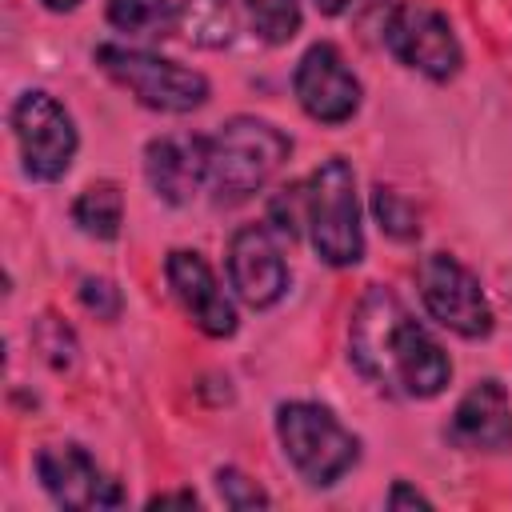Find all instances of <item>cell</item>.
Instances as JSON below:
<instances>
[{
    "mask_svg": "<svg viewBox=\"0 0 512 512\" xmlns=\"http://www.w3.org/2000/svg\"><path fill=\"white\" fill-rule=\"evenodd\" d=\"M348 344L352 364L384 392L428 400L444 392V384L452 380L448 352L412 320L404 300L384 284H372L360 296Z\"/></svg>",
    "mask_w": 512,
    "mask_h": 512,
    "instance_id": "1",
    "label": "cell"
},
{
    "mask_svg": "<svg viewBox=\"0 0 512 512\" xmlns=\"http://www.w3.org/2000/svg\"><path fill=\"white\" fill-rule=\"evenodd\" d=\"M292 140L256 116H232L208 136V188L220 204L248 200L288 160Z\"/></svg>",
    "mask_w": 512,
    "mask_h": 512,
    "instance_id": "2",
    "label": "cell"
},
{
    "mask_svg": "<svg viewBox=\"0 0 512 512\" xmlns=\"http://www.w3.org/2000/svg\"><path fill=\"white\" fill-rule=\"evenodd\" d=\"M304 224H308L312 248L324 264L348 268L364 256L356 176H352L348 160L332 156L304 180Z\"/></svg>",
    "mask_w": 512,
    "mask_h": 512,
    "instance_id": "3",
    "label": "cell"
},
{
    "mask_svg": "<svg viewBox=\"0 0 512 512\" xmlns=\"http://www.w3.org/2000/svg\"><path fill=\"white\" fill-rule=\"evenodd\" d=\"M276 436H280L284 456L292 460V468L312 488L336 484L360 460V440L328 408L308 404V400L280 404V412H276Z\"/></svg>",
    "mask_w": 512,
    "mask_h": 512,
    "instance_id": "4",
    "label": "cell"
},
{
    "mask_svg": "<svg viewBox=\"0 0 512 512\" xmlns=\"http://www.w3.org/2000/svg\"><path fill=\"white\" fill-rule=\"evenodd\" d=\"M96 64L124 84L140 104L156 112H192L208 100V80L176 60L140 52V48H120V44H100Z\"/></svg>",
    "mask_w": 512,
    "mask_h": 512,
    "instance_id": "5",
    "label": "cell"
},
{
    "mask_svg": "<svg viewBox=\"0 0 512 512\" xmlns=\"http://www.w3.org/2000/svg\"><path fill=\"white\" fill-rule=\"evenodd\" d=\"M416 288L432 320L476 340L492 332V308L480 292V280L448 252H428L416 264Z\"/></svg>",
    "mask_w": 512,
    "mask_h": 512,
    "instance_id": "6",
    "label": "cell"
},
{
    "mask_svg": "<svg viewBox=\"0 0 512 512\" xmlns=\"http://www.w3.org/2000/svg\"><path fill=\"white\" fill-rule=\"evenodd\" d=\"M384 44L400 64L432 80H448L460 72V44L452 24L424 0H404L392 8L384 24Z\"/></svg>",
    "mask_w": 512,
    "mask_h": 512,
    "instance_id": "7",
    "label": "cell"
},
{
    "mask_svg": "<svg viewBox=\"0 0 512 512\" xmlns=\"http://www.w3.org/2000/svg\"><path fill=\"white\" fill-rule=\"evenodd\" d=\"M12 132L32 180H60L76 156L72 116L48 92H24L12 104Z\"/></svg>",
    "mask_w": 512,
    "mask_h": 512,
    "instance_id": "8",
    "label": "cell"
},
{
    "mask_svg": "<svg viewBox=\"0 0 512 512\" xmlns=\"http://www.w3.org/2000/svg\"><path fill=\"white\" fill-rule=\"evenodd\" d=\"M300 108L320 124H344L360 108V80L348 72L344 56L332 44H312L292 76Z\"/></svg>",
    "mask_w": 512,
    "mask_h": 512,
    "instance_id": "9",
    "label": "cell"
},
{
    "mask_svg": "<svg viewBox=\"0 0 512 512\" xmlns=\"http://www.w3.org/2000/svg\"><path fill=\"white\" fill-rule=\"evenodd\" d=\"M228 276L244 304L268 308L288 288V264L272 224H248L228 244Z\"/></svg>",
    "mask_w": 512,
    "mask_h": 512,
    "instance_id": "10",
    "label": "cell"
},
{
    "mask_svg": "<svg viewBox=\"0 0 512 512\" xmlns=\"http://www.w3.org/2000/svg\"><path fill=\"white\" fill-rule=\"evenodd\" d=\"M36 476L44 492L64 508H108L120 504L116 480H108L80 444H48L36 452Z\"/></svg>",
    "mask_w": 512,
    "mask_h": 512,
    "instance_id": "11",
    "label": "cell"
},
{
    "mask_svg": "<svg viewBox=\"0 0 512 512\" xmlns=\"http://www.w3.org/2000/svg\"><path fill=\"white\" fill-rule=\"evenodd\" d=\"M144 176L168 204H188L208 184V136L172 132L144 148Z\"/></svg>",
    "mask_w": 512,
    "mask_h": 512,
    "instance_id": "12",
    "label": "cell"
},
{
    "mask_svg": "<svg viewBox=\"0 0 512 512\" xmlns=\"http://www.w3.org/2000/svg\"><path fill=\"white\" fill-rule=\"evenodd\" d=\"M164 272H168L176 300L184 304V312L192 316V324L200 332H208V336H232L236 332V308L220 292V284H216V276L200 252H188V248L168 252Z\"/></svg>",
    "mask_w": 512,
    "mask_h": 512,
    "instance_id": "13",
    "label": "cell"
},
{
    "mask_svg": "<svg viewBox=\"0 0 512 512\" xmlns=\"http://www.w3.org/2000/svg\"><path fill=\"white\" fill-rule=\"evenodd\" d=\"M448 436L460 448H484V452H500L512 444V404L500 380H480L472 384L448 424Z\"/></svg>",
    "mask_w": 512,
    "mask_h": 512,
    "instance_id": "14",
    "label": "cell"
},
{
    "mask_svg": "<svg viewBox=\"0 0 512 512\" xmlns=\"http://www.w3.org/2000/svg\"><path fill=\"white\" fill-rule=\"evenodd\" d=\"M172 32H180L196 48H224L236 32V12L228 0H180Z\"/></svg>",
    "mask_w": 512,
    "mask_h": 512,
    "instance_id": "15",
    "label": "cell"
},
{
    "mask_svg": "<svg viewBox=\"0 0 512 512\" xmlns=\"http://www.w3.org/2000/svg\"><path fill=\"white\" fill-rule=\"evenodd\" d=\"M72 220L96 236V240H112L120 236V224H124V196L116 184H92L80 192V200L72 204Z\"/></svg>",
    "mask_w": 512,
    "mask_h": 512,
    "instance_id": "16",
    "label": "cell"
},
{
    "mask_svg": "<svg viewBox=\"0 0 512 512\" xmlns=\"http://www.w3.org/2000/svg\"><path fill=\"white\" fill-rule=\"evenodd\" d=\"M176 8L168 0H108V24L120 32H140V36H160L172 28Z\"/></svg>",
    "mask_w": 512,
    "mask_h": 512,
    "instance_id": "17",
    "label": "cell"
},
{
    "mask_svg": "<svg viewBox=\"0 0 512 512\" xmlns=\"http://www.w3.org/2000/svg\"><path fill=\"white\" fill-rule=\"evenodd\" d=\"M252 28L268 44H288L300 32V4L296 0H244Z\"/></svg>",
    "mask_w": 512,
    "mask_h": 512,
    "instance_id": "18",
    "label": "cell"
},
{
    "mask_svg": "<svg viewBox=\"0 0 512 512\" xmlns=\"http://www.w3.org/2000/svg\"><path fill=\"white\" fill-rule=\"evenodd\" d=\"M372 212H376V220H380V228H384L388 236H396V240L420 236V216H416V208H412L400 192H392V188H384V184L372 188Z\"/></svg>",
    "mask_w": 512,
    "mask_h": 512,
    "instance_id": "19",
    "label": "cell"
},
{
    "mask_svg": "<svg viewBox=\"0 0 512 512\" xmlns=\"http://www.w3.org/2000/svg\"><path fill=\"white\" fill-rule=\"evenodd\" d=\"M216 488H220L228 508H268V492L256 480H248L244 472H236V468H220L216 472Z\"/></svg>",
    "mask_w": 512,
    "mask_h": 512,
    "instance_id": "20",
    "label": "cell"
},
{
    "mask_svg": "<svg viewBox=\"0 0 512 512\" xmlns=\"http://www.w3.org/2000/svg\"><path fill=\"white\" fill-rule=\"evenodd\" d=\"M80 304H84L88 312H96L100 320H116L124 300H120V288H116L112 280L88 276V280H80Z\"/></svg>",
    "mask_w": 512,
    "mask_h": 512,
    "instance_id": "21",
    "label": "cell"
},
{
    "mask_svg": "<svg viewBox=\"0 0 512 512\" xmlns=\"http://www.w3.org/2000/svg\"><path fill=\"white\" fill-rule=\"evenodd\" d=\"M388 504H392V508H400V504H424V508H428L432 500H428V496H420V492H416V488H408V484H396V488H392V496H388Z\"/></svg>",
    "mask_w": 512,
    "mask_h": 512,
    "instance_id": "22",
    "label": "cell"
},
{
    "mask_svg": "<svg viewBox=\"0 0 512 512\" xmlns=\"http://www.w3.org/2000/svg\"><path fill=\"white\" fill-rule=\"evenodd\" d=\"M148 504H152V508H156V504H196V496H192V492H168V496H152Z\"/></svg>",
    "mask_w": 512,
    "mask_h": 512,
    "instance_id": "23",
    "label": "cell"
},
{
    "mask_svg": "<svg viewBox=\"0 0 512 512\" xmlns=\"http://www.w3.org/2000/svg\"><path fill=\"white\" fill-rule=\"evenodd\" d=\"M352 0H316V8L324 12V16H336V12H344Z\"/></svg>",
    "mask_w": 512,
    "mask_h": 512,
    "instance_id": "24",
    "label": "cell"
},
{
    "mask_svg": "<svg viewBox=\"0 0 512 512\" xmlns=\"http://www.w3.org/2000/svg\"><path fill=\"white\" fill-rule=\"evenodd\" d=\"M80 0H44V8H52V12H68V8H76Z\"/></svg>",
    "mask_w": 512,
    "mask_h": 512,
    "instance_id": "25",
    "label": "cell"
}]
</instances>
